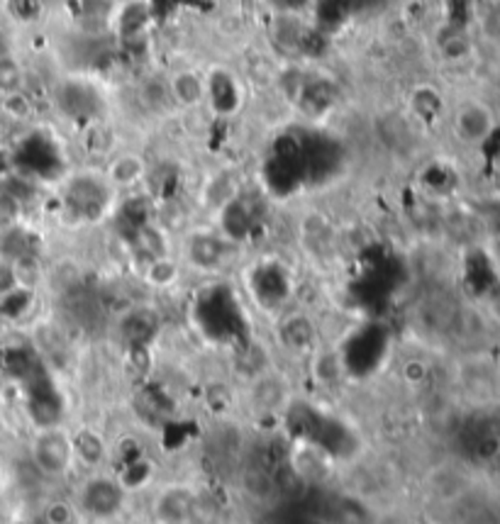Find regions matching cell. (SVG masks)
<instances>
[{"instance_id": "8", "label": "cell", "mask_w": 500, "mask_h": 524, "mask_svg": "<svg viewBox=\"0 0 500 524\" xmlns=\"http://www.w3.org/2000/svg\"><path fill=\"white\" fill-rule=\"evenodd\" d=\"M169 81L171 100L181 112L205 110V76L191 69H178L166 76Z\"/></svg>"}, {"instance_id": "3", "label": "cell", "mask_w": 500, "mask_h": 524, "mask_svg": "<svg viewBox=\"0 0 500 524\" xmlns=\"http://www.w3.org/2000/svg\"><path fill=\"white\" fill-rule=\"evenodd\" d=\"M449 129L459 147L481 149L495 132V112L481 98H464L449 112Z\"/></svg>"}, {"instance_id": "2", "label": "cell", "mask_w": 500, "mask_h": 524, "mask_svg": "<svg viewBox=\"0 0 500 524\" xmlns=\"http://www.w3.org/2000/svg\"><path fill=\"white\" fill-rule=\"evenodd\" d=\"M129 495H132V491L125 485L120 473L96 469L79 483L73 502L81 515L90 517L96 522H110L125 512Z\"/></svg>"}, {"instance_id": "5", "label": "cell", "mask_w": 500, "mask_h": 524, "mask_svg": "<svg viewBox=\"0 0 500 524\" xmlns=\"http://www.w3.org/2000/svg\"><path fill=\"white\" fill-rule=\"evenodd\" d=\"M198 510V492L188 483H169L152 500L154 524H191Z\"/></svg>"}, {"instance_id": "11", "label": "cell", "mask_w": 500, "mask_h": 524, "mask_svg": "<svg viewBox=\"0 0 500 524\" xmlns=\"http://www.w3.org/2000/svg\"><path fill=\"white\" fill-rule=\"evenodd\" d=\"M79 515H81V512H79L73 500H54L44 508L40 524H76Z\"/></svg>"}, {"instance_id": "10", "label": "cell", "mask_w": 500, "mask_h": 524, "mask_svg": "<svg viewBox=\"0 0 500 524\" xmlns=\"http://www.w3.org/2000/svg\"><path fill=\"white\" fill-rule=\"evenodd\" d=\"M24 88V71L23 64L15 56L0 54V96H10L15 91Z\"/></svg>"}, {"instance_id": "6", "label": "cell", "mask_w": 500, "mask_h": 524, "mask_svg": "<svg viewBox=\"0 0 500 524\" xmlns=\"http://www.w3.org/2000/svg\"><path fill=\"white\" fill-rule=\"evenodd\" d=\"M149 161H146L145 154H139L135 149H118L113 157H108L103 161V176L105 181L110 183V188H113L118 195L120 193L135 191L137 186L146 181V176H149Z\"/></svg>"}, {"instance_id": "7", "label": "cell", "mask_w": 500, "mask_h": 524, "mask_svg": "<svg viewBox=\"0 0 500 524\" xmlns=\"http://www.w3.org/2000/svg\"><path fill=\"white\" fill-rule=\"evenodd\" d=\"M288 403V381L278 371L264 368L247 383V405L259 414L281 410Z\"/></svg>"}, {"instance_id": "9", "label": "cell", "mask_w": 500, "mask_h": 524, "mask_svg": "<svg viewBox=\"0 0 500 524\" xmlns=\"http://www.w3.org/2000/svg\"><path fill=\"white\" fill-rule=\"evenodd\" d=\"M184 276V262L178 256L159 254L145 263L142 279L152 291H171Z\"/></svg>"}, {"instance_id": "4", "label": "cell", "mask_w": 500, "mask_h": 524, "mask_svg": "<svg viewBox=\"0 0 500 524\" xmlns=\"http://www.w3.org/2000/svg\"><path fill=\"white\" fill-rule=\"evenodd\" d=\"M240 244L215 230H191L184 239V266L186 269L215 273L230 263V254Z\"/></svg>"}, {"instance_id": "1", "label": "cell", "mask_w": 500, "mask_h": 524, "mask_svg": "<svg viewBox=\"0 0 500 524\" xmlns=\"http://www.w3.org/2000/svg\"><path fill=\"white\" fill-rule=\"evenodd\" d=\"M30 463L49 481H64L79 466L71 427L61 422L42 424L30 439Z\"/></svg>"}]
</instances>
